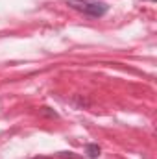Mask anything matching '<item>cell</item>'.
I'll list each match as a JSON object with an SVG mask.
<instances>
[{
    "label": "cell",
    "mask_w": 157,
    "mask_h": 159,
    "mask_svg": "<svg viewBox=\"0 0 157 159\" xmlns=\"http://www.w3.org/2000/svg\"><path fill=\"white\" fill-rule=\"evenodd\" d=\"M67 6H70L72 9H76L87 17H92V19L104 17L109 9V6L100 0H67Z\"/></svg>",
    "instance_id": "6da1fadb"
},
{
    "label": "cell",
    "mask_w": 157,
    "mask_h": 159,
    "mask_svg": "<svg viewBox=\"0 0 157 159\" xmlns=\"http://www.w3.org/2000/svg\"><path fill=\"white\" fill-rule=\"evenodd\" d=\"M59 156H61L63 159H78L76 156H74V154H72V152H61Z\"/></svg>",
    "instance_id": "3957f363"
},
{
    "label": "cell",
    "mask_w": 157,
    "mask_h": 159,
    "mask_svg": "<svg viewBox=\"0 0 157 159\" xmlns=\"http://www.w3.org/2000/svg\"><path fill=\"white\" fill-rule=\"evenodd\" d=\"M150 2H154V0H150Z\"/></svg>",
    "instance_id": "5b68a950"
},
{
    "label": "cell",
    "mask_w": 157,
    "mask_h": 159,
    "mask_svg": "<svg viewBox=\"0 0 157 159\" xmlns=\"http://www.w3.org/2000/svg\"><path fill=\"white\" fill-rule=\"evenodd\" d=\"M85 152H87V157L96 159L98 156H100V146H98V144H94V143H89V144L85 146Z\"/></svg>",
    "instance_id": "7a4b0ae2"
},
{
    "label": "cell",
    "mask_w": 157,
    "mask_h": 159,
    "mask_svg": "<svg viewBox=\"0 0 157 159\" xmlns=\"http://www.w3.org/2000/svg\"><path fill=\"white\" fill-rule=\"evenodd\" d=\"M34 159H52V157H46V156H39V157H34Z\"/></svg>",
    "instance_id": "277c9868"
}]
</instances>
